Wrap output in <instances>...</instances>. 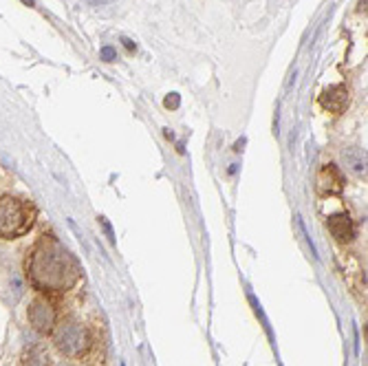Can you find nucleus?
I'll return each mask as SVG.
<instances>
[{
    "label": "nucleus",
    "mask_w": 368,
    "mask_h": 366,
    "mask_svg": "<svg viewBox=\"0 0 368 366\" xmlns=\"http://www.w3.org/2000/svg\"><path fill=\"white\" fill-rule=\"evenodd\" d=\"M38 208L29 199L16 195L0 197V241H16L34 230Z\"/></svg>",
    "instance_id": "2"
},
{
    "label": "nucleus",
    "mask_w": 368,
    "mask_h": 366,
    "mask_svg": "<svg viewBox=\"0 0 368 366\" xmlns=\"http://www.w3.org/2000/svg\"><path fill=\"white\" fill-rule=\"evenodd\" d=\"M342 159H344V164L349 166V170L355 172V175H366V155L360 148H346L342 152Z\"/></svg>",
    "instance_id": "9"
},
{
    "label": "nucleus",
    "mask_w": 368,
    "mask_h": 366,
    "mask_svg": "<svg viewBox=\"0 0 368 366\" xmlns=\"http://www.w3.org/2000/svg\"><path fill=\"white\" fill-rule=\"evenodd\" d=\"M315 188H318V195H322V197L340 195L344 190V177H342L340 168L335 164L322 166L318 172V179H315Z\"/></svg>",
    "instance_id": "5"
},
{
    "label": "nucleus",
    "mask_w": 368,
    "mask_h": 366,
    "mask_svg": "<svg viewBox=\"0 0 368 366\" xmlns=\"http://www.w3.org/2000/svg\"><path fill=\"white\" fill-rule=\"evenodd\" d=\"M121 45H124V47H126L128 51H137V45H135V42H132V40H130V38H126V36H124V38H121Z\"/></svg>",
    "instance_id": "12"
},
{
    "label": "nucleus",
    "mask_w": 368,
    "mask_h": 366,
    "mask_svg": "<svg viewBox=\"0 0 368 366\" xmlns=\"http://www.w3.org/2000/svg\"><path fill=\"white\" fill-rule=\"evenodd\" d=\"M99 58L104 60V62H115V60H117V51L112 49V47H101Z\"/></svg>",
    "instance_id": "10"
},
{
    "label": "nucleus",
    "mask_w": 368,
    "mask_h": 366,
    "mask_svg": "<svg viewBox=\"0 0 368 366\" xmlns=\"http://www.w3.org/2000/svg\"><path fill=\"white\" fill-rule=\"evenodd\" d=\"M326 228H329L331 236L340 243V245H346L355 239V223L351 219L349 212H337V215H331L326 219Z\"/></svg>",
    "instance_id": "6"
},
{
    "label": "nucleus",
    "mask_w": 368,
    "mask_h": 366,
    "mask_svg": "<svg viewBox=\"0 0 368 366\" xmlns=\"http://www.w3.org/2000/svg\"><path fill=\"white\" fill-rule=\"evenodd\" d=\"M20 366H53V362H51L49 351L42 347V344H34V347H27L23 351Z\"/></svg>",
    "instance_id": "8"
},
{
    "label": "nucleus",
    "mask_w": 368,
    "mask_h": 366,
    "mask_svg": "<svg viewBox=\"0 0 368 366\" xmlns=\"http://www.w3.org/2000/svg\"><path fill=\"white\" fill-rule=\"evenodd\" d=\"M51 338H53L56 351L69 360L86 358L90 349H93V333H90V329L84 322L73 320V318L60 320L56 331L51 333Z\"/></svg>",
    "instance_id": "3"
},
{
    "label": "nucleus",
    "mask_w": 368,
    "mask_h": 366,
    "mask_svg": "<svg viewBox=\"0 0 368 366\" xmlns=\"http://www.w3.org/2000/svg\"><path fill=\"white\" fill-rule=\"evenodd\" d=\"M25 276L38 293L56 298L77 287L82 267L56 234L45 232L27 252Z\"/></svg>",
    "instance_id": "1"
},
{
    "label": "nucleus",
    "mask_w": 368,
    "mask_h": 366,
    "mask_svg": "<svg viewBox=\"0 0 368 366\" xmlns=\"http://www.w3.org/2000/svg\"><path fill=\"white\" fill-rule=\"evenodd\" d=\"M163 104H166V108H179L181 106V97H179V93H170L166 99H163Z\"/></svg>",
    "instance_id": "11"
},
{
    "label": "nucleus",
    "mask_w": 368,
    "mask_h": 366,
    "mask_svg": "<svg viewBox=\"0 0 368 366\" xmlns=\"http://www.w3.org/2000/svg\"><path fill=\"white\" fill-rule=\"evenodd\" d=\"M27 7H36V0H23Z\"/></svg>",
    "instance_id": "13"
},
{
    "label": "nucleus",
    "mask_w": 368,
    "mask_h": 366,
    "mask_svg": "<svg viewBox=\"0 0 368 366\" xmlns=\"http://www.w3.org/2000/svg\"><path fill=\"white\" fill-rule=\"evenodd\" d=\"M27 322L38 335H51L56 331L60 322V309L53 300V296H45V293H36L29 300L27 307Z\"/></svg>",
    "instance_id": "4"
},
{
    "label": "nucleus",
    "mask_w": 368,
    "mask_h": 366,
    "mask_svg": "<svg viewBox=\"0 0 368 366\" xmlns=\"http://www.w3.org/2000/svg\"><path fill=\"white\" fill-rule=\"evenodd\" d=\"M320 104L324 110H329V113H342V110L349 106V88L344 84L329 86L320 95Z\"/></svg>",
    "instance_id": "7"
},
{
    "label": "nucleus",
    "mask_w": 368,
    "mask_h": 366,
    "mask_svg": "<svg viewBox=\"0 0 368 366\" xmlns=\"http://www.w3.org/2000/svg\"><path fill=\"white\" fill-rule=\"evenodd\" d=\"M360 9H366V0H360Z\"/></svg>",
    "instance_id": "14"
}]
</instances>
